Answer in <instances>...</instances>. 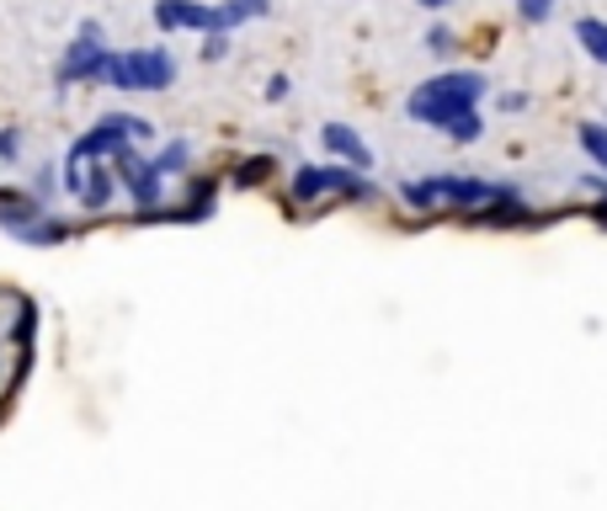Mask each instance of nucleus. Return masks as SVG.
I'll return each instance as SVG.
<instances>
[{"instance_id": "obj_1", "label": "nucleus", "mask_w": 607, "mask_h": 511, "mask_svg": "<svg viewBox=\"0 0 607 511\" xmlns=\"http://www.w3.org/2000/svg\"><path fill=\"white\" fill-rule=\"evenodd\" d=\"M480 91H486V80H480V75H432L421 91H411L405 112L421 118V122H432V128H448L453 118L474 112Z\"/></svg>"}, {"instance_id": "obj_2", "label": "nucleus", "mask_w": 607, "mask_h": 511, "mask_svg": "<svg viewBox=\"0 0 607 511\" xmlns=\"http://www.w3.org/2000/svg\"><path fill=\"white\" fill-rule=\"evenodd\" d=\"M101 80L118 91H166L176 80V59L166 49H134V53H107Z\"/></svg>"}, {"instance_id": "obj_3", "label": "nucleus", "mask_w": 607, "mask_h": 511, "mask_svg": "<svg viewBox=\"0 0 607 511\" xmlns=\"http://www.w3.org/2000/svg\"><path fill=\"white\" fill-rule=\"evenodd\" d=\"M128 139H149V122L145 118H128V112H112V118H101L86 139H75L70 149V166H65V187L75 193V181H80V170L91 166L97 155H118L128 149Z\"/></svg>"}, {"instance_id": "obj_4", "label": "nucleus", "mask_w": 607, "mask_h": 511, "mask_svg": "<svg viewBox=\"0 0 607 511\" xmlns=\"http://www.w3.org/2000/svg\"><path fill=\"white\" fill-rule=\"evenodd\" d=\"M501 187H490V181H469V176H438V181H411L405 187V203L415 208H432V203H453V208H486L496 203Z\"/></svg>"}, {"instance_id": "obj_5", "label": "nucleus", "mask_w": 607, "mask_h": 511, "mask_svg": "<svg viewBox=\"0 0 607 511\" xmlns=\"http://www.w3.org/2000/svg\"><path fill=\"white\" fill-rule=\"evenodd\" d=\"M325 193H346V197H373L358 170H341V166H298L293 170V197L298 203H315Z\"/></svg>"}, {"instance_id": "obj_6", "label": "nucleus", "mask_w": 607, "mask_h": 511, "mask_svg": "<svg viewBox=\"0 0 607 511\" xmlns=\"http://www.w3.org/2000/svg\"><path fill=\"white\" fill-rule=\"evenodd\" d=\"M101 65H107V43H101L97 22H86L80 38L70 43V53H65V65H59V80L65 86H75V80H101Z\"/></svg>"}, {"instance_id": "obj_7", "label": "nucleus", "mask_w": 607, "mask_h": 511, "mask_svg": "<svg viewBox=\"0 0 607 511\" xmlns=\"http://www.w3.org/2000/svg\"><path fill=\"white\" fill-rule=\"evenodd\" d=\"M155 22L166 27V32H187V27H197V32H224L229 17L214 11V6H197V0H155Z\"/></svg>"}, {"instance_id": "obj_8", "label": "nucleus", "mask_w": 607, "mask_h": 511, "mask_svg": "<svg viewBox=\"0 0 607 511\" xmlns=\"http://www.w3.org/2000/svg\"><path fill=\"white\" fill-rule=\"evenodd\" d=\"M112 160H118V170H123V181H128V193H134V203H139V208L149 214V208L160 203V176H155V166H145V160H134L128 149H118Z\"/></svg>"}, {"instance_id": "obj_9", "label": "nucleus", "mask_w": 607, "mask_h": 511, "mask_svg": "<svg viewBox=\"0 0 607 511\" xmlns=\"http://www.w3.org/2000/svg\"><path fill=\"white\" fill-rule=\"evenodd\" d=\"M320 139H325V149H336L341 160H352L358 170L373 166V155H368V145L358 139V134H352V128H346V122H325V128H320Z\"/></svg>"}, {"instance_id": "obj_10", "label": "nucleus", "mask_w": 607, "mask_h": 511, "mask_svg": "<svg viewBox=\"0 0 607 511\" xmlns=\"http://www.w3.org/2000/svg\"><path fill=\"white\" fill-rule=\"evenodd\" d=\"M576 38H581V49L597 59V65H607V22H597V17H586V22H576Z\"/></svg>"}, {"instance_id": "obj_11", "label": "nucleus", "mask_w": 607, "mask_h": 511, "mask_svg": "<svg viewBox=\"0 0 607 511\" xmlns=\"http://www.w3.org/2000/svg\"><path fill=\"white\" fill-rule=\"evenodd\" d=\"M581 149L607 170V128L603 122H581Z\"/></svg>"}, {"instance_id": "obj_12", "label": "nucleus", "mask_w": 607, "mask_h": 511, "mask_svg": "<svg viewBox=\"0 0 607 511\" xmlns=\"http://www.w3.org/2000/svg\"><path fill=\"white\" fill-rule=\"evenodd\" d=\"M442 134H453L459 145H474V139H480V118H474V112H463V118H453Z\"/></svg>"}, {"instance_id": "obj_13", "label": "nucleus", "mask_w": 607, "mask_h": 511, "mask_svg": "<svg viewBox=\"0 0 607 511\" xmlns=\"http://www.w3.org/2000/svg\"><path fill=\"white\" fill-rule=\"evenodd\" d=\"M224 17H229L235 27H241L245 17H267V0H229V6H224Z\"/></svg>"}, {"instance_id": "obj_14", "label": "nucleus", "mask_w": 607, "mask_h": 511, "mask_svg": "<svg viewBox=\"0 0 607 511\" xmlns=\"http://www.w3.org/2000/svg\"><path fill=\"white\" fill-rule=\"evenodd\" d=\"M149 166H155V176H176V170L187 166V145H170L166 155H160V160H149Z\"/></svg>"}, {"instance_id": "obj_15", "label": "nucleus", "mask_w": 607, "mask_h": 511, "mask_svg": "<svg viewBox=\"0 0 607 511\" xmlns=\"http://www.w3.org/2000/svg\"><path fill=\"white\" fill-rule=\"evenodd\" d=\"M517 11H522L528 22H544V17L555 11V0H517Z\"/></svg>"}, {"instance_id": "obj_16", "label": "nucleus", "mask_w": 607, "mask_h": 511, "mask_svg": "<svg viewBox=\"0 0 607 511\" xmlns=\"http://www.w3.org/2000/svg\"><path fill=\"white\" fill-rule=\"evenodd\" d=\"M427 49L448 53V49H453V32H448V27H432V32H427Z\"/></svg>"}, {"instance_id": "obj_17", "label": "nucleus", "mask_w": 607, "mask_h": 511, "mask_svg": "<svg viewBox=\"0 0 607 511\" xmlns=\"http://www.w3.org/2000/svg\"><path fill=\"white\" fill-rule=\"evenodd\" d=\"M262 176H267V160H245L235 181H245V187H251V181H262Z\"/></svg>"}, {"instance_id": "obj_18", "label": "nucleus", "mask_w": 607, "mask_h": 511, "mask_svg": "<svg viewBox=\"0 0 607 511\" xmlns=\"http://www.w3.org/2000/svg\"><path fill=\"white\" fill-rule=\"evenodd\" d=\"M288 97V80H283V75H272L267 80V101H283Z\"/></svg>"}, {"instance_id": "obj_19", "label": "nucleus", "mask_w": 607, "mask_h": 511, "mask_svg": "<svg viewBox=\"0 0 607 511\" xmlns=\"http://www.w3.org/2000/svg\"><path fill=\"white\" fill-rule=\"evenodd\" d=\"M415 6H427V11H442V6H448V0H415Z\"/></svg>"}]
</instances>
